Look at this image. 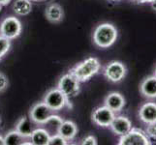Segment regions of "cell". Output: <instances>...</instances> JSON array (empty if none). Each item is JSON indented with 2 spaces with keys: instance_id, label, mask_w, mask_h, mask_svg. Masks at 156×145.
<instances>
[{
  "instance_id": "1",
  "label": "cell",
  "mask_w": 156,
  "mask_h": 145,
  "mask_svg": "<svg viewBox=\"0 0 156 145\" xmlns=\"http://www.w3.org/2000/svg\"><path fill=\"white\" fill-rule=\"evenodd\" d=\"M100 68L101 65L98 59L95 57H89L83 60V62L79 63L73 69H71L70 73L80 82H84L87 81L93 76H95L99 72Z\"/></svg>"
},
{
  "instance_id": "2",
  "label": "cell",
  "mask_w": 156,
  "mask_h": 145,
  "mask_svg": "<svg viewBox=\"0 0 156 145\" xmlns=\"http://www.w3.org/2000/svg\"><path fill=\"white\" fill-rule=\"evenodd\" d=\"M117 39V30L111 23H102L95 28L93 33L94 44L101 47H110L115 43Z\"/></svg>"
},
{
  "instance_id": "3",
  "label": "cell",
  "mask_w": 156,
  "mask_h": 145,
  "mask_svg": "<svg viewBox=\"0 0 156 145\" xmlns=\"http://www.w3.org/2000/svg\"><path fill=\"white\" fill-rule=\"evenodd\" d=\"M119 145H150L151 141L147 136L146 132L142 131L141 129L132 128L127 133L120 136Z\"/></svg>"
},
{
  "instance_id": "4",
  "label": "cell",
  "mask_w": 156,
  "mask_h": 145,
  "mask_svg": "<svg viewBox=\"0 0 156 145\" xmlns=\"http://www.w3.org/2000/svg\"><path fill=\"white\" fill-rule=\"evenodd\" d=\"M43 102L53 111L60 110L66 105H68L69 107L71 106V105L69 104V99L58 88L50 90L45 95Z\"/></svg>"
},
{
  "instance_id": "5",
  "label": "cell",
  "mask_w": 156,
  "mask_h": 145,
  "mask_svg": "<svg viewBox=\"0 0 156 145\" xmlns=\"http://www.w3.org/2000/svg\"><path fill=\"white\" fill-rule=\"evenodd\" d=\"M57 88L68 99L73 98V97L77 96L80 93V81L69 72L59 79Z\"/></svg>"
},
{
  "instance_id": "6",
  "label": "cell",
  "mask_w": 156,
  "mask_h": 145,
  "mask_svg": "<svg viewBox=\"0 0 156 145\" xmlns=\"http://www.w3.org/2000/svg\"><path fill=\"white\" fill-rule=\"evenodd\" d=\"M21 23L16 17H8L0 25V34L9 40H14L21 33Z\"/></svg>"
},
{
  "instance_id": "7",
  "label": "cell",
  "mask_w": 156,
  "mask_h": 145,
  "mask_svg": "<svg viewBox=\"0 0 156 145\" xmlns=\"http://www.w3.org/2000/svg\"><path fill=\"white\" fill-rule=\"evenodd\" d=\"M104 74L112 82H119L126 74V67L119 61H112L104 69Z\"/></svg>"
},
{
  "instance_id": "8",
  "label": "cell",
  "mask_w": 156,
  "mask_h": 145,
  "mask_svg": "<svg viewBox=\"0 0 156 145\" xmlns=\"http://www.w3.org/2000/svg\"><path fill=\"white\" fill-rule=\"evenodd\" d=\"M53 110H51L44 102H41L33 105L30 110L31 121L36 124H46L49 118L52 114Z\"/></svg>"
},
{
  "instance_id": "9",
  "label": "cell",
  "mask_w": 156,
  "mask_h": 145,
  "mask_svg": "<svg viewBox=\"0 0 156 145\" xmlns=\"http://www.w3.org/2000/svg\"><path fill=\"white\" fill-rule=\"evenodd\" d=\"M115 114L106 105L97 107L92 113V121L100 127H110Z\"/></svg>"
},
{
  "instance_id": "10",
  "label": "cell",
  "mask_w": 156,
  "mask_h": 145,
  "mask_svg": "<svg viewBox=\"0 0 156 145\" xmlns=\"http://www.w3.org/2000/svg\"><path fill=\"white\" fill-rule=\"evenodd\" d=\"M110 127L116 136H123L132 129V123L125 116H115Z\"/></svg>"
},
{
  "instance_id": "11",
  "label": "cell",
  "mask_w": 156,
  "mask_h": 145,
  "mask_svg": "<svg viewBox=\"0 0 156 145\" xmlns=\"http://www.w3.org/2000/svg\"><path fill=\"white\" fill-rule=\"evenodd\" d=\"M139 116L140 119L147 125L156 123V104L149 102V103L143 105L140 109Z\"/></svg>"
},
{
  "instance_id": "12",
  "label": "cell",
  "mask_w": 156,
  "mask_h": 145,
  "mask_svg": "<svg viewBox=\"0 0 156 145\" xmlns=\"http://www.w3.org/2000/svg\"><path fill=\"white\" fill-rule=\"evenodd\" d=\"M104 104L107 107H109L111 110L115 112H119L125 105V100L120 93L112 92L109 94L105 99Z\"/></svg>"
},
{
  "instance_id": "13",
  "label": "cell",
  "mask_w": 156,
  "mask_h": 145,
  "mask_svg": "<svg viewBox=\"0 0 156 145\" xmlns=\"http://www.w3.org/2000/svg\"><path fill=\"white\" fill-rule=\"evenodd\" d=\"M78 133V128L74 122L66 120L61 123V125L57 128V133L64 137L66 140H72L76 136Z\"/></svg>"
},
{
  "instance_id": "14",
  "label": "cell",
  "mask_w": 156,
  "mask_h": 145,
  "mask_svg": "<svg viewBox=\"0 0 156 145\" xmlns=\"http://www.w3.org/2000/svg\"><path fill=\"white\" fill-rule=\"evenodd\" d=\"M63 17H64V12H63V9L60 5L53 3L47 7L46 18L48 20L51 21V22H52V23L60 22V21L63 19Z\"/></svg>"
},
{
  "instance_id": "15",
  "label": "cell",
  "mask_w": 156,
  "mask_h": 145,
  "mask_svg": "<svg viewBox=\"0 0 156 145\" xmlns=\"http://www.w3.org/2000/svg\"><path fill=\"white\" fill-rule=\"evenodd\" d=\"M141 93L149 99L156 98V77L151 76L144 80L141 84Z\"/></svg>"
},
{
  "instance_id": "16",
  "label": "cell",
  "mask_w": 156,
  "mask_h": 145,
  "mask_svg": "<svg viewBox=\"0 0 156 145\" xmlns=\"http://www.w3.org/2000/svg\"><path fill=\"white\" fill-rule=\"evenodd\" d=\"M34 130L35 129L32 122L26 117L20 118L16 126V131L23 137H30Z\"/></svg>"
},
{
  "instance_id": "17",
  "label": "cell",
  "mask_w": 156,
  "mask_h": 145,
  "mask_svg": "<svg viewBox=\"0 0 156 145\" xmlns=\"http://www.w3.org/2000/svg\"><path fill=\"white\" fill-rule=\"evenodd\" d=\"M50 135L48 131L44 129H35L30 136L31 142L30 144L34 145H49Z\"/></svg>"
},
{
  "instance_id": "18",
  "label": "cell",
  "mask_w": 156,
  "mask_h": 145,
  "mask_svg": "<svg viewBox=\"0 0 156 145\" xmlns=\"http://www.w3.org/2000/svg\"><path fill=\"white\" fill-rule=\"evenodd\" d=\"M13 9L14 12L19 16H27L31 13L32 4L30 0H16Z\"/></svg>"
},
{
  "instance_id": "19",
  "label": "cell",
  "mask_w": 156,
  "mask_h": 145,
  "mask_svg": "<svg viewBox=\"0 0 156 145\" xmlns=\"http://www.w3.org/2000/svg\"><path fill=\"white\" fill-rule=\"evenodd\" d=\"M23 136H20L17 131H11L9 132L4 137L5 145H20L24 144L23 142Z\"/></svg>"
},
{
  "instance_id": "20",
  "label": "cell",
  "mask_w": 156,
  "mask_h": 145,
  "mask_svg": "<svg viewBox=\"0 0 156 145\" xmlns=\"http://www.w3.org/2000/svg\"><path fill=\"white\" fill-rule=\"evenodd\" d=\"M11 47V40L0 35V59L9 51Z\"/></svg>"
},
{
  "instance_id": "21",
  "label": "cell",
  "mask_w": 156,
  "mask_h": 145,
  "mask_svg": "<svg viewBox=\"0 0 156 145\" xmlns=\"http://www.w3.org/2000/svg\"><path fill=\"white\" fill-rule=\"evenodd\" d=\"M67 140L64 137H62L60 135H55L50 137L49 145H66Z\"/></svg>"
},
{
  "instance_id": "22",
  "label": "cell",
  "mask_w": 156,
  "mask_h": 145,
  "mask_svg": "<svg viewBox=\"0 0 156 145\" xmlns=\"http://www.w3.org/2000/svg\"><path fill=\"white\" fill-rule=\"evenodd\" d=\"M146 133L149 139L156 140V123L147 124V127L146 129Z\"/></svg>"
},
{
  "instance_id": "23",
  "label": "cell",
  "mask_w": 156,
  "mask_h": 145,
  "mask_svg": "<svg viewBox=\"0 0 156 145\" xmlns=\"http://www.w3.org/2000/svg\"><path fill=\"white\" fill-rule=\"evenodd\" d=\"M62 122H63V119H62L61 117H59L58 115H53V114H51L47 123H48V124L51 125V126H55L56 128H58L59 126L61 125Z\"/></svg>"
},
{
  "instance_id": "24",
  "label": "cell",
  "mask_w": 156,
  "mask_h": 145,
  "mask_svg": "<svg viewBox=\"0 0 156 145\" xmlns=\"http://www.w3.org/2000/svg\"><path fill=\"white\" fill-rule=\"evenodd\" d=\"M8 87V78L4 74L0 73V93Z\"/></svg>"
},
{
  "instance_id": "25",
  "label": "cell",
  "mask_w": 156,
  "mask_h": 145,
  "mask_svg": "<svg viewBox=\"0 0 156 145\" xmlns=\"http://www.w3.org/2000/svg\"><path fill=\"white\" fill-rule=\"evenodd\" d=\"M82 144H83V145H96L97 144V139H96V137L93 136H88L83 139Z\"/></svg>"
},
{
  "instance_id": "26",
  "label": "cell",
  "mask_w": 156,
  "mask_h": 145,
  "mask_svg": "<svg viewBox=\"0 0 156 145\" xmlns=\"http://www.w3.org/2000/svg\"><path fill=\"white\" fill-rule=\"evenodd\" d=\"M132 1L137 2V3H152L155 0H132Z\"/></svg>"
},
{
  "instance_id": "27",
  "label": "cell",
  "mask_w": 156,
  "mask_h": 145,
  "mask_svg": "<svg viewBox=\"0 0 156 145\" xmlns=\"http://www.w3.org/2000/svg\"><path fill=\"white\" fill-rule=\"evenodd\" d=\"M11 2V0H0V5L4 6V5H7Z\"/></svg>"
},
{
  "instance_id": "28",
  "label": "cell",
  "mask_w": 156,
  "mask_h": 145,
  "mask_svg": "<svg viewBox=\"0 0 156 145\" xmlns=\"http://www.w3.org/2000/svg\"><path fill=\"white\" fill-rule=\"evenodd\" d=\"M0 145H5V141H4V137L0 136Z\"/></svg>"
},
{
  "instance_id": "29",
  "label": "cell",
  "mask_w": 156,
  "mask_h": 145,
  "mask_svg": "<svg viewBox=\"0 0 156 145\" xmlns=\"http://www.w3.org/2000/svg\"><path fill=\"white\" fill-rule=\"evenodd\" d=\"M151 5H152V8H153V10H154L155 12H156V0H155L154 2H152V3H151Z\"/></svg>"
},
{
  "instance_id": "30",
  "label": "cell",
  "mask_w": 156,
  "mask_h": 145,
  "mask_svg": "<svg viewBox=\"0 0 156 145\" xmlns=\"http://www.w3.org/2000/svg\"><path fill=\"white\" fill-rule=\"evenodd\" d=\"M31 2H43V1H47V0H30Z\"/></svg>"
},
{
  "instance_id": "31",
  "label": "cell",
  "mask_w": 156,
  "mask_h": 145,
  "mask_svg": "<svg viewBox=\"0 0 156 145\" xmlns=\"http://www.w3.org/2000/svg\"><path fill=\"white\" fill-rule=\"evenodd\" d=\"M154 76L156 77V69H155V72H154Z\"/></svg>"
},
{
  "instance_id": "32",
  "label": "cell",
  "mask_w": 156,
  "mask_h": 145,
  "mask_svg": "<svg viewBox=\"0 0 156 145\" xmlns=\"http://www.w3.org/2000/svg\"><path fill=\"white\" fill-rule=\"evenodd\" d=\"M112 1H119V0H112Z\"/></svg>"
},
{
  "instance_id": "33",
  "label": "cell",
  "mask_w": 156,
  "mask_h": 145,
  "mask_svg": "<svg viewBox=\"0 0 156 145\" xmlns=\"http://www.w3.org/2000/svg\"><path fill=\"white\" fill-rule=\"evenodd\" d=\"M1 7H2V6H1V5H0V11H1Z\"/></svg>"
}]
</instances>
